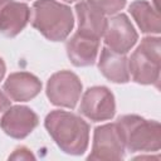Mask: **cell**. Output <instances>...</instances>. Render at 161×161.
Wrapping results in <instances>:
<instances>
[{"mask_svg":"<svg viewBox=\"0 0 161 161\" xmlns=\"http://www.w3.org/2000/svg\"><path fill=\"white\" fill-rule=\"evenodd\" d=\"M45 127L62 150L69 153H82L88 145V125L78 116L54 111L45 118Z\"/></svg>","mask_w":161,"mask_h":161,"instance_id":"obj_1","label":"cell"},{"mask_svg":"<svg viewBox=\"0 0 161 161\" xmlns=\"http://www.w3.org/2000/svg\"><path fill=\"white\" fill-rule=\"evenodd\" d=\"M33 26L53 42L63 40L73 28V15L68 6L55 0H38L33 6Z\"/></svg>","mask_w":161,"mask_h":161,"instance_id":"obj_2","label":"cell"},{"mask_svg":"<svg viewBox=\"0 0 161 161\" xmlns=\"http://www.w3.org/2000/svg\"><path fill=\"white\" fill-rule=\"evenodd\" d=\"M117 126L121 131L125 146L131 151L157 150L160 146V125L137 116H123Z\"/></svg>","mask_w":161,"mask_h":161,"instance_id":"obj_3","label":"cell"},{"mask_svg":"<svg viewBox=\"0 0 161 161\" xmlns=\"http://www.w3.org/2000/svg\"><path fill=\"white\" fill-rule=\"evenodd\" d=\"M128 70L137 83L150 84L158 79L160 70V39L145 38L131 55Z\"/></svg>","mask_w":161,"mask_h":161,"instance_id":"obj_4","label":"cell"},{"mask_svg":"<svg viewBox=\"0 0 161 161\" xmlns=\"http://www.w3.org/2000/svg\"><path fill=\"white\" fill-rule=\"evenodd\" d=\"M82 84L78 77L68 70L55 73L48 82L47 93L52 103L73 108L80 96Z\"/></svg>","mask_w":161,"mask_h":161,"instance_id":"obj_5","label":"cell"},{"mask_svg":"<svg viewBox=\"0 0 161 161\" xmlns=\"http://www.w3.org/2000/svg\"><path fill=\"white\" fill-rule=\"evenodd\" d=\"M103 34L108 48L121 54L127 53L137 40V34L131 21L123 14L109 19L106 23Z\"/></svg>","mask_w":161,"mask_h":161,"instance_id":"obj_6","label":"cell"},{"mask_svg":"<svg viewBox=\"0 0 161 161\" xmlns=\"http://www.w3.org/2000/svg\"><path fill=\"white\" fill-rule=\"evenodd\" d=\"M125 142L121 135V131L114 125H104L98 127L94 132V143L93 153L89 155V158H121L123 155Z\"/></svg>","mask_w":161,"mask_h":161,"instance_id":"obj_7","label":"cell"},{"mask_svg":"<svg viewBox=\"0 0 161 161\" xmlns=\"http://www.w3.org/2000/svg\"><path fill=\"white\" fill-rule=\"evenodd\" d=\"M80 112L92 121L111 118L114 113V99L112 93L104 87L89 88L82 98Z\"/></svg>","mask_w":161,"mask_h":161,"instance_id":"obj_8","label":"cell"},{"mask_svg":"<svg viewBox=\"0 0 161 161\" xmlns=\"http://www.w3.org/2000/svg\"><path fill=\"white\" fill-rule=\"evenodd\" d=\"M78 16V31L79 34L99 39L106 29L107 20L104 19L103 11L92 1H80L75 6Z\"/></svg>","mask_w":161,"mask_h":161,"instance_id":"obj_9","label":"cell"},{"mask_svg":"<svg viewBox=\"0 0 161 161\" xmlns=\"http://www.w3.org/2000/svg\"><path fill=\"white\" fill-rule=\"evenodd\" d=\"M30 16L29 8L14 0H0V33L14 36L23 30Z\"/></svg>","mask_w":161,"mask_h":161,"instance_id":"obj_10","label":"cell"},{"mask_svg":"<svg viewBox=\"0 0 161 161\" xmlns=\"http://www.w3.org/2000/svg\"><path fill=\"white\" fill-rule=\"evenodd\" d=\"M0 123L8 135L11 137L23 138L36 126L38 117L26 107H13L5 112Z\"/></svg>","mask_w":161,"mask_h":161,"instance_id":"obj_11","label":"cell"},{"mask_svg":"<svg viewBox=\"0 0 161 161\" xmlns=\"http://www.w3.org/2000/svg\"><path fill=\"white\" fill-rule=\"evenodd\" d=\"M98 45L99 39L75 33L67 43V53L73 64L78 67L89 65L96 59Z\"/></svg>","mask_w":161,"mask_h":161,"instance_id":"obj_12","label":"cell"},{"mask_svg":"<svg viewBox=\"0 0 161 161\" xmlns=\"http://www.w3.org/2000/svg\"><path fill=\"white\" fill-rule=\"evenodd\" d=\"M40 88L39 79L29 73H14L4 84L6 94L14 101H29L39 93Z\"/></svg>","mask_w":161,"mask_h":161,"instance_id":"obj_13","label":"cell"},{"mask_svg":"<svg viewBox=\"0 0 161 161\" xmlns=\"http://www.w3.org/2000/svg\"><path fill=\"white\" fill-rule=\"evenodd\" d=\"M99 69L109 80L116 83H125L130 79L127 59L123 54L111 50L109 48H103L101 59H99Z\"/></svg>","mask_w":161,"mask_h":161,"instance_id":"obj_14","label":"cell"},{"mask_svg":"<svg viewBox=\"0 0 161 161\" xmlns=\"http://www.w3.org/2000/svg\"><path fill=\"white\" fill-rule=\"evenodd\" d=\"M130 11L142 31L145 33H158L160 31L158 14L151 8L148 3L143 0L135 1L131 4Z\"/></svg>","mask_w":161,"mask_h":161,"instance_id":"obj_15","label":"cell"},{"mask_svg":"<svg viewBox=\"0 0 161 161\" xmlns=\"http://www.w3.org/2000/svg\"><path fill=\"white\" fill-rule=\"evenodd\" d=\"M103 14H114L125 6L126 0H92Z\"/></svg>","mask_w":161,"mask_h":161,"instance_id":"obj_16","label":"cell"},{"mask_svg":"<svg viewBox=\"0 0 161 161\" xmlns=\"http://www.w3.org/2000/svg\"><path fill=\"white\" fill-rule=\"evenodd\" d=\"M9 108H10V101L8 99V97L3 92H0V122H1L3 116L5 114V112Z\"/></svg>","mask_w":161,"mask_h":161,"instance_id":"obj_17","label":"cell"},{"mask_svg":"<svg viewBox=\"0 0 161 161\" xmlns=\"http://www.w3.org/2000/svg\"><path fill=\"white\" fill-rule=\"evenodd\" d=\"M4 73H5V64H4L3 59L0 58V80H1V78L4 77Z\"/></svg>","mask_w":161,"mask_h":161,"instance_id":"obj_18","label":"cell"},{"mask_svg":"<svg viewBox=\"0 0 161 161\" xmlns=\"http://www.w3.org/2000/svg\"><path fill=\"white\" fill-rule=\"evenodd\" d=\"M65 1H75V0H65Z\"/></svg>","mask_w":161,"mask_h":161,"instance_id":"obj_19","label":"cell"}]
</instances>
